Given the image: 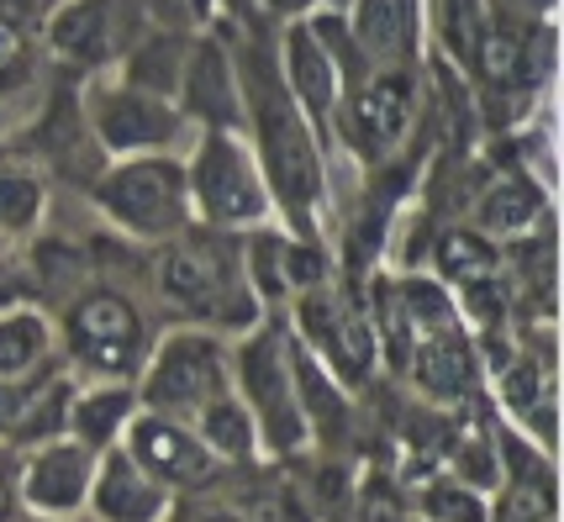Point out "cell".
Instances as JSON below:
<instances>
[{
    "mask_svg": "<svg viewBox=\"0 0 564 522\" xmlns=\"http://www.w3.org/2000/svg\"><path fill=\"white\" fill-rule=\"evenodd\" d=\"M85 122L96 132L100 149L111 153H153L170 149L180 138V106L164 96H148V90H132V85H90V100H85Z\"/></svg>",
    "mask_w": 564,
    "mask_h": 522,
    "instance_id": "6",
    "label": "cell"
},
{
    "mask_svg": "<svg viewBox=\"0 0 564 522\" xmlns=\"http://www.w3.org/2000/svg\"><path fill=\"white\" fill-rule=\"evenodd\" d=\"M417 6L412 0H348V37L369 69H412L417 43Z\"/></svg>",
    "mask_w": 564,
    "mask_h": 522,
    "instance_id": "14",
    "label": "cell"
},
{
    "mask_svg": "<svg viewBox=\"0 0 564 522\" xmlns=\"http://www.w3.org/2000/svg\"><path fill=\"white\" fill-rule=\"evenodd\" d=\"M280 85L291 90L306 122H333V111L344 100V69L327 53V43L312 32V22L285 26V75H280Z\"/></svg>",
    "mask_w": 564,
    "mask_h": 522,
    "instance_id": "12",
    "label": "cell"
},
{
    "mask_svg": "<svg viewBox=\"0 0 564 522\" xmlns=\"http://www.w3.org/2000/svg\"><path fill=\"white\" fill-rule=\"evenodd\" d=\"M69 344L74 354L100 374H127L138 365V344H143V323L132 312V301L117 291H90L74 301L69 312Z\"/></svg>",
    "mask_w": 564,
    "mask_h": 522,
    "instance_id": "9",
    "label": "cell"
},
{
    "mask_svg": "<svg viewBox=\"0 0 564 522\" xmlns=\"http://www.w3.org/2000/svg\"><path fill=\"white\" fill-rule=\"evenodd\" d=\"M365 522H401V501L391 486H365Z\"/></svg>",
    "mask_w": 564,
    "mask_h": 522,
    "instance_id": "34",
    "label": "cell"
},
{
    "mask_svg": "<svg viewBox=\"0 0 564 522\" xmlns=\"http://www.w3.org/2000/svg\"><path fill=\"white\" fill-rule=\"evenodd\" d=\"M454 470H459V486H465V491H491L496 480H501V465H496L491 444H465L454 454Z\"/></svg>",
    "mask_w": 564,
    "mask_h": 522,
    "instance_id": "32",
    "label": "cell"
},
{
    "mask_svg": "<svg viewBox=\"0 0 564 522\" xmlns=\"http://www.w3.org/2000/svg\"><path fill=\"white\" fill-rule=\"evenodd\" d=\"M37 11H43V0H0V22L11 26V32H22L26 22H37Z\"/></svg>",
    "mask_w": 564,
    "mask_h": 522,
    "instance_id": "37",
    "label": "cell"
},
{
    "mask_svg": "<svg viewBox=\"0 0 564 522\" xmlns=\"http://www.w3.org/2000/svg\"><path fill=\"white\" fill-rule=\"evenodd\" d=\"M253 438H259V427L248 417V406L238 396H227L221 391L217 401H206L200 406V444L221 454V459H248L253 454Z\"/></svg>",
    "mask_w": 564,
    "mask_h": 522,
    "instance_id": "20",
    "label": "cell"
},
{
    "mask_svg": "<svg viewBox=\"0 0 564 522\" xmlns=\"http://www.w3.org/2000/svg\"><path fill=\"white\" fill-rule=\"evenodd\" d=\"M43 217V180L32 170L0 164V232H32Z\"/></svg>",
    "mask_w": 564,
    "mask_h": 522,
    "instance_id": "25",
    "label": "cell"
},
{
    "mask_svg": "<svg viewBox=\"0 0 564 522\" xmlns=\"http://www.w3.org/2000/svg\"><path fill=\"white\" fill-rule=\"evenodd\" d=\"M285 359H291V380H295L301 412H312V423L333 433V427L344 423V401H338V391H333V380L322 374V365L306 354V348H285Z\"/></svg>",
    "mask_w": 564,
    "mask_h": 522,
    "instance_id": "24",
    "label": "cell"
},
{
    "mask_svg": "<svg viewBox=\"0 0 564 522\" xmlns=\"http://www.w3.org/2000/svg\"><path fill=\"white\" fill-rule=\"evenodd\" d=\"M174 106H180V117H196L206 132H238L243 127V85H238V69L221 53V43H212V37L191 43Z\"/></svg>",
    "mask_w": 564,
    "mask_h": 522,
    "instance_id": "10",
    "label": "cell"
},
{
    "mask_svg": "<svg viewBox=\"0 0 564 522\" xmlns=\"http://www.w3.org/2000/svg\"><path fill=\"white\" fill-rule=\"evenodd\" d=\"M243 274H248V291L259 296H285V243L259 232L253 243L243 249Z\"/></svg>",
    "mask_w": 564,
    "mask_h": 522,
    "instance_id": "30",
    "label": "cell"
},
{
    "mask_svg": "<svg viewBox=\"0 0 564 522\" xmlns=\"http://www.w3.org/2000/svg\"><path fill=\"white\" fill-rule=\"evenodd\" d=\"M90 501H96V512L106 522H153L164 512V486L148 480V475L127 459V448H111V459H106L100 475L90 480Z\"/></svg>",
    "mask_w": 564,
    "mask_h": 522,
    "instance_id": "16",
    "label": "cell"
},
{
    "mask_svg": "<svg viewBox=\"0 0 564 522\" xmlns=\"http://www.w3.org/2000/svg\"><path fill=\"white\" fill-rule=\"evenodd\" d=\"M96 206L138 238H170L191 217L185 164H174L164 153H138L127 164H111L96 180Z\"/></svg>",
    "mask_w": 564,
    "mask_h": 522,
    "instance_id": "3",
    "label": "cell"
},
{
    "mask_svg": "<svg viewBox=\"0 0 564 522\" xmlns=\"http://www.w3.org/2000/svg\"><path fill=\"white\" fill-rule=\"evenodd\" d=\"M243 106L253 111V132H259L264 191H274V200L306 227L312 222V206L322 200V153H317V138H312V122L301 117L291 90L264 64L248 75Z\"/></svg>",
    "mask_w": 564,
    "mask_h": 522,
    "instance_id": "1",
    "label": "cell"
},
{
    "mask_svg": "<svg viewBox=\"0 0 564 522\" xmlns=\"http://www.w3.org/2000/svg\"><path fill=\"white\" fill-rule=\"evenodd\" d=\"M438 270L443 280H454V285H480V280H496V243L491 238H480V232H469V227H448L438 238Z\"/></svg>",
    "mask_w": 564,
    "mask_h": 522,
    "instance_id": "21",
    "label": "cell"
},
{
    "mask_svg": "<svg viewBox=\"0 0 564 522\" xmlns=\"http://www.w3.org/2000/svg\"><path fill=\"white\" fill-rule=\"evenodd\" d=\"M48 354V323L17 312V317H0V380H22L32 365H43Z\"/></svg>",
    "mask_w": 564,
    "mask_h": 522,
    "instance_id": "23",
    "label": "cell"
},
{
    "mask_svg": "<svg viewBox=\"0 0 564 522\" xmlns=\"http://www.w3.org/2000/svg\"><path fill=\"white\" fill-rule=\"evenodd\" d=\"M486 17H491L486 0H438V37L465 69H469V58H475L480 32H486Z\"/></svg>",
    "mask_w": 564,
    "mask_h": 522,
    "instance_id": "26",
    "label": "cell"
},
{
    "mask_svg": "<svg viewBox=\"0 0 564 522\" xmlns=\"http://www.w3.org/2000/svg\"><path fill=\"white\" fill-rule=\"evenodd\" d=\"M196 522H243V518H238V512H232V507H217V512H200Z\"/></svg>",
    "mask_w": 564,
    "mask_h": 522,
    "instance_id": "38",
    "label": "cell"
},
{
    "mask_svg": "<svg viewBox=\"0 0 564 522\" xmlns=\"http://www.w3.org/2000/svg\"><path fill=\"white\" fill-rule=\"evenodd\" d=\"M185 53H191L185 37H164V32H159V37H148V43H138V48L127 53L122 85L174 100V90H180V69H185Z\"/></svg>",
    "mask_w": 564,
    "mask_h": 522,
    "instance_id": "19",
    "label": "cell"
},
{
    "mask_svg": "<svg viewBox=\"0 0 564 522\" xmlns=\"http://www.w3.org/2000/svg\"><path fill=\"white\" fill-rule=\"evenodd\" d=\"M238 374H243V406L253 427L270 438L280 454L306 444V412L295 401V380H291V365H285V344L264 333L243 348L238 359Z\"/></svg>",
    "mask_w": 564,
    "mask_h": 522,
    "instance_id": "7",
    "label": "cell"
},
{
    "mask_svg": "<svg viewBox=\"0 0 564 522\" xmlns=\"http://www.w3.org/2000/svg\"><path fill=\"white\" fill-rule=\"evenodd\" d=\"M11 512H17V465L0 448V522H11Z\"/></svg>",
    "mask_w": 564,
    "mask_h": 522,
    "instance_id": "36",
    "label": "cell"
},
{
    "mask_svg": "<svg viewBox=\"0 0 564 522\" xmlns=\"http://www.w3.org/2000/svg\"><path fill=\"white\" fill-rule=\"evenodd\" d=\"M90 480H96V459H90V448L79 444V438H53V444L37 448V459L26 465L22 475V491L26 501L37 507V512H48V518H64L74 512L79 501L90 497Z\"/></svg>",
    "mask_w": 564,
    "mask_h": 522,
    "instance_id": "13",
    "label": "cell"
},
{
    "mask_svg": "<svg viewBox=\"0 0 564 522\" xmlns=\"http://www.w3.org/2000/svg\"><path fill=\"white\" fill-rule=\"evenodd\" d=\"M48 43L58 58L100 64L111 53V0H64L48 17Z\"/></svg>",
    "mask_w": 564,
    "mask_h": 522,
    "instance_id": "17",
    "label": "cell"
},
{
    "mask_svg": "<svg viewBox=\"0 0 564 522\" xmlns=\"http://www.w3.org/2000/svg\"><path fill=\"white\" fill-rule=\"evenodd\" d=\"M221 385H227V354L217 348V338L174 333V338H164L153 370H148L143 396L164 417V412H200L206 401L221 396Z\"/></svg>",
    "mask_w": 564,
    "mask_h": 522,
    "instance_id": "8",
    "label": "cell"
},
{
    "mask_svg": "<svg viewBox=\"0 0 564 522\" xmlns=\"http://www.w3.org/2000/svg\"><path fill=\"white\" fill-rule=\"evenodd\" d=\"M507 401H512L517 417H543V433L554 423V391H549V370L533 365V359H517L512 370H507Z\"/></svg>",
    "mask_w": 564,
    "mask_h": 522,
    "instance_id": "28",
    "label": "cell"
},
{
    "mask_svg": "<svg viewBox=\"0 0 564 522\" xmlns=\"http://www.w3.org/2000/svg\"><path fill=\"white\" fill-rule=\"evenodd\" d=\"M333 117L359 159H391L417 117V79L412 69H369L354 90H344Z\"/></svg>",
    "mask_w": 564,
    "mask_h": 522,
    "instance_id": "5",
    "label": "cell"
},
{
    "mask_svg": "<svg viewBox=\"0 0 564 522\" xmlns=\"http://www.w3.org/2000/svg\"><path fill=\"white\" fill-rule=\"evenodd\" d=\"M522 6H549V0H522Z\"/></svg>",
    "mask_w": 564,
    "mask_h": 522,
    "instance_id": "40",
    "label": "cell"
},
{
    "mask_svg": "<svg viewBox=\"0 0 564 522\" xmlns=\"http://www.w3.org/2000/svg\"><path fill=\"white\" fill-rule=\"evenodd\" d=\"M127 459H132L148 480H159V486H164V480H170V486H200V480H212V470H217V454L200 444L196 433L174 427L170 417H159V412L127 423Z\"/></svg>",
    "mask_w": 564,
    "mask_h": 522,
    "instance_id": "11",
    "label": "cell"
},
{
    "mask_svg": "<svg viewBox=\"0 0 564 522\" xmlns=\"http://www.w3.org/2000/svg\"><path fill=\"white\" fill-rule=\"evenodd\" d=\"M422 518L427 522H491L480 491H465L459 480H433L422 491Z\"/></svg>",
    "mask_w": 564,
    "mask_h": 522,
    "instance_id": "29",
    "label": "cell"
},
{
    "mask_svg": "<svg viewBox=\"0 0 564 522\" xmlns=\"http://www.w3.org/2000/svg\"><path fill=\"white\" fill-rule=\"evenodd\" d=\"M26 401H32V391H26L22 380H0V427H17V423H22Z\"/></svg>",
    "mask_w": 564,
    "mask_h": 522,
    "instance_id": "35",
    "label": "cell"
},
{
    "mask_svg": "<svg viewBox=\"0 0 564 522\" xmlns=\"http://www.w3.org/2000/svg\"><path fill=\"white\" fill-rule=\"evenodd\" d=\"M412 374L427 396L438 401H459L475 385V365H469V348L443 327V333H427L417 344V359H412Z\"/></svg>",
    "mask_w": 564,
    "mask_h": 522,
    "instance_id": "18",
    "label": "cell"
},
{
    "mask_svg": "<svg viewBox=\"0 0 564 522\" xmlns=\"http://www.w3.org/2000/svg\"><path fill=\"white\" fill-rule=\"evenodd\" d=\"M127 406H132L127 391H90V396L74 406V433H79V444L85 448L111 444V433L127 423Z\"/></svg>",
    "mask_w": 564,
    "mask_h": 522,
    "instance_id": "27",
    "label": "cell"
},
{
    "mask_svg": "<svg viewBox=\"0 0 564 522\" xmlns=\"http://www.w3.org/2000/svg\"><path fill=\"white\" fill-rule=\"evenodd\" d=\"M539 211H543V196L528 174H501V180H491V185H486V200H480V222L491 227V232H517V227L533 222Z\"/></svg>",
    "mask_w": 564,
    "mask_h": 522,
    "instance_id": "22",
    "label": "cell"
},
{
    "mask_svg": "<svg viewBox=\"0 0 564 522\" xmlns=\"http://www.w3.org/2000/svg\"><path fill=\"white\" fill-rule=\"evenodd\" d=\"M496 522H554V486L549 480H512L496 507Z\"/></svg>",
    "mask_w": 564,
    "mask_h": 522,
    "instance_id": "31",
    "label": "cell"
},
{
    "mask_svg": "<svg viewBox=\"0 0 564 522\" xmlns=\"http://www.w3.org/2000/svg\"><path fill=\"white\" fill-rule=\"evenodd\" d=\"M259 6H270V11H280V17H291V11H301L306 0H259Z\"/></svg>",
    "mask_w": 564,
    "mask_h": 522,
    "instance_id": "39",
    "label": "cell"
},
{
    "mask_svg": "<svg viewBox=\"0 0 564 522\" xmlns=\"http://www.w3.org/2000/svg\"><path fill=\"white\" fill-rule=\"evenodd\" d=\"M159 285L191 317H206V323H221V327L253 323V291H248V274H243V249L232 238H221V232H185L164 253Z\"/></svg>",
    "mask_w": 564,
    "mask_h": 522,
    "instance_id": "2",
    "label": "cell"
},
{
    "mask_svg": "<svg viewBox=\"0 0 564 522\" xmlns=\"http://www.w3.org/2000/svg\"><path fill=\"white\" fill-rule=\"evenodd\" d=\"M301 327L344 380H365L369 374V323L359 312H344L327 291H306L301 296Z\"/></svg>",
    "mask_w": 564,
    "mask_h": 522,
    "instance_id": "15",
    "label": "cell"
},
{
    "mask_svg": "<svg viewBox=\"0 0 564 522\" xmlns=\"http://www.w3.org/2000/svg\"><path fill=\"white\" fill-rule=\"evenodd\" d=\"M232 512H238L243 522H306L285 486H280V491H274V486H264V491H253V497H248L243 507H232Z\"/></svg>",
    "mask_w": 564,
    "mask_h": 522,
    "instance_id": "33",
    "label": "cell"
},
{
    "mask_svg": "<svg viewBox=\"0 0 564 522\" xmlns=\"http://www.w3.org/2000/svg\"><path fill=\"white\" fill-rule=\"evenodd\" d=\"M185 191L212 227H243L270 211L259 159L243 149L238 132H200V149L185 170Z\"/></svg>",
    "mask_w": 564,
    "mask_h": 522,
    "instance_id": "4",
    "label": "cell"
}]
</instances>
